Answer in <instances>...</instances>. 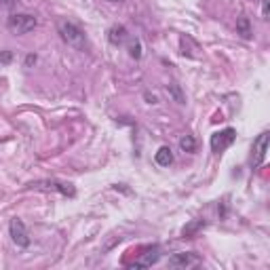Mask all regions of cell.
<instances>
[{
  "label": "cell",
  "mask_w": 270,
  "mask_h": 270,
  "mask_svg": "<svg viewBox=\"0 0 270 270\" xmlns=\"http://www.w3.org/2000/svg\"><path fill=\"white\" fill-rule=\"evenodd\" d=\"M201 264V258L192 251H186V253H173L169 258V266L171 268H192V266H198Z\"/></svg>",
  "instance_id": "obj_6"
},
{
  "label": "cell",
  "mask_w": 270,
  "mask_h": 270,
  "mask_svg": "<svg viewBox=\"0 0 270 270\" xmlns=\"http://www.w3.org/2000/svg\"><path fill=\"white\" fill-rule=\"evenodd\" d=\"M236 34H238L241 38H245V40H249V38L253 36V25H251L249 17L241 15V17L236 19Z\"/></svg>",
  "instance_id": "obj_11"
},
{
  "label": "cell",
  "mask_w": 270,
  "mask_h": 270,
  "mask_svg": "<svg viewBox=\"0 0 270 270\" xmlns=\"http://www.w3.org/2000/svg\"><path fill=\"white\" fill-rule=\"evenodd\" d=\"M110 3H123V0H110Z\"/></svg>",
  "instance_id": "obj_21"
},
{
  "label": "cell",
  "mask_w": 270,
  "mask_h": 270,
  "mask_svg": "<svg viewBox=\"0 0 270 270\" xmlns=\"http://www.w3.org/2000/svg\"><path fill=\"white\" fill-rule=\"evenodd\" d=\"M144 97L148 99V104H156V95H152V93H148V91H146V93H144Z\"/></svg>",
  "instance_id": "obj_18"
},
{
  "label": "cell",
  "mask_w": 270,
  "mask_h": 270,
  "mask_svg": "<svg viewBox=\"0 0 270 270\" xmlns=\"http://www.w3.org/2000/svg\"><path fill=\"white\" fill-rule=\"evenodd\" d=\"M127 51H129V57H131V59H141V55H144L141 40H139V38H131L129 45H127Z\"/></svg>",
  "instance_id": "obj_12"
},
{
  "label": "cell",
  "mask_w": 270,
  "mask_h": 270,
  "mask_svg": "<svg viewBox=\"0 0 270 270\" xmlns=\"http://www.w3.org/2000/svg\"><path fill=\"white\" fill-rule=\"evenodd\" d=\"M268 141H270V133L262 131L258 137L253 139V146H251V169H258L264 165L266 161V154H268Z\"/></svg>",
  "instance_id": "obj_2"
},
{
  "label": "cell",
  "mask_w": 270,
  "mask_h": 270,
  "mask_svg": "<svg viewBox=\"0 0 270 270\" xmlns=\"http://www.w3.org/2000/svg\"><path fill=\"white\" fill-rule=\"evenodd\" d=\"M167 93L173 97V102L186 104V95H184V91H182V87H179L177 82H169V84H167Z\"/></svg>",
  "instance_id": "obj_13"
},
{
  "label": "cell",
  "mask_w": 270,
  "mask_h": 270,
  "mask_svg": "<svg viewBox=\"0 0 270 270\" xmlns=\"http://www.w3.org/2000/svg\"><path fill=\"white\" fill-rule=\"evenodd\" d=\"M234 139H236V131L232 129V127H226V129L218 131V133H213L211 135V150L216 152V154H222L226 148H230L234 144Z\"/></svg>",
  "instance_id": "obj_4"
},
{
  "label": "cell",
  "mask_w": 270,
  "mask_h": 270,
  "mask_svg": "<svg viewBox=\"0 0 270 270\" xmlns=\"http://www.w3.org/2000/svg\"><path fill=\"white\" fill-rule=\"evenodd\" d=\"M9 232H11L13 243H15L17 247H30L32 241H30V234H27V228H25L23 220L13 218L11 224H9Z\"/></svg>",
  "instance_id": "obj_5"
},
{
  "label": "cell",
  "mask_w": 270,
  "mask_h": 270,
  "mask_svg": "<svg viewBox=\"0 0 270 270\" xmlns=\"http://www.w3.org/2000/svg\"><path fill=\"white\" fill-rule=\"evenodd\" d=\"M32 186H42V188H53L62 192L64 196H74L76 194V188L72 186V184H66V182H57V179H47V182H36L32 184Z\"/></svg>",
  "instance_id": "obj_8"
},
{
  "label": "cell",
  "mask_w": 270,
  "mask_h": 270,
  "mask_svg": "<svg viewBox=\"0 0 270 270\" xmlns=\"http://www.w3.org/2000/svg\"><path fill=\"white\" fill-rule=\"evenodd\" d=\"M159 260H161V247L154 245V247H148L144 253L139 255V258H135L133 260V266L135 268H148V266H154Z\"/></svg>",
  "instance_id": "obj_7"
},
{
  "label": "cell",
  "mask_w": 270,
  "mask_h": 270,
  "mask_svg": "<svg viewBox=\"0 0 270 270\" xmlns=\"http://www.w3.org/2000/svg\"><path fill=\"white\" fill-rule=\"evenodd\" d=\"M3 5H7V7H11V5H13V0H3Z\"/></svg>",
  "instance_id": "obj_20"
},
{
  "label": "cell",
  "mask_w": 270,
  "mask_h": 270,
  "mask_svg": "<svg viewBox=\"0 0 270 270\" xmlns=\"http://www.w3.org/2000/svg\"><path fill=\"white\" fill-rule=\"evenodd\" d=\"M25 64H27V66L36 64V55H27V57H25Z\"/></svg>",
  "instance_id": "obj_19"
},
{
  "label": "cell",
  "mask_w": 270,
  "mask_h": 270,
  "mask_svg": "<svg viewBox=\"0 0 270 270\" xmlns=\"http://www.w3.org/2000/svg\"><path fill=\"white\" fill-rule=\"evenodd\" d=\"M154 163L159 165V167H169L173 163V152L169 146H161L159 150L154 152Z\"/></svg>",
  "instance_id": "obj_10"
},
{
  "label": "cell",
  "mask_w": 270,
  "mask_h": 270,
  "mask_svg": "<svg viewBox=\"0 0 270 270\" xmlns=\"http://www.w3.org/2000/svg\"><path fill=\"white\" fill-rule=\"evenodd\" d=\"M7 25H9V30L15 34H27L36 27V17L30 15V13H17V15L9 17Z\"/></svg>",
  "instance_id": "obj_3"
},
{
  "label": "cell",
  "mask_w": 270,
  "mask_h": 270,
  "mask_svg": "<svg viewBox=\"0 0 270 270\" xmlns=\"http://www.w3.org/2000/svg\"><path fill=\"white\" fill-rule=\"evenodd\" d=\"M179 148L184 152H194L196 150V139L192 135H182L179 137Z\"/></svg>",
  "instance_id": "obj_14"
},
{
  "label": "cell",
  "mask_w": 270,
  "mask_h": 270,
  "mask_svg": "<svg viewBox=\"0 0 270 270\" xmlns=\"http://www.w3.org/2000/svg\"><path fill=\"white\" fill-rule=\"evenodd\" d=\"M127 40H129V32H127L125 25L114 23V25H112L110 30H108V42H110V45L121 47V45H125Z\"/></svg>",
  "instance_id": "obj_9"
},
{
  "label": "cell",
  "mask_w": 270,
  "mask_h": 270,
  "mask_svg": "<svg viewBox=\"0 0 270 270\" xmlns=\"http://www.w3.org/2000/svg\"><path fill=\"white\" fill-rule=\"evenodd\" d=\"M268 7H270V0H262V17L268 19Z\"/></svg>",
  "instance_id": "obj_17"
},
{
  "label": "cell",
  "mask_w": 270,
  "mask_h": 270,
  "mask_svg": "<svg viewBox=\"0 0 270 270\" xmlns=\"http://www.w3.org/2000/svg\"><path fill=\"white\" fill-rule=\"evenodd\" d=\"M59 36L62 40L66 42L68 47H72L76 51H84V47H87V38H84V32L80 30V27L72 21H59Z\"/></svg>",
  "instance_id": "obj_1"
},
{
  "label": "cell",
  "mask_w": 270,
  "mask_h": 270,
  "mask_svg": "<svg viewBox=\"0 0 270 270\" xmlns=\"http://www.w3.org/2000/svg\"><path fill=\"white\" fill-rule=\"evenodd\" d=\"M203 226H205V222H203V220H198V222H192V224H188L186 228L182 230V234H184V236H192V234H194V232H196L198 228H203Z\"/></svg>",
  "instance_id": "obj_15"
},
{
  "label": "cell",
  "mask_w": 270,
  "mask_h": 270,
  "mask_svg": "<svg viewBox=\"0 0 270 270\" xmlns=\"http://www.w3.org/2000/svg\"><path fill=\"white\" fill-rule=\"evenodd\" d=\"M13 59V53L11 51H5V53H0V62H3V64H9Z\"/></svg>",
  "instance_id": "obj_16"
}]
</instances>
